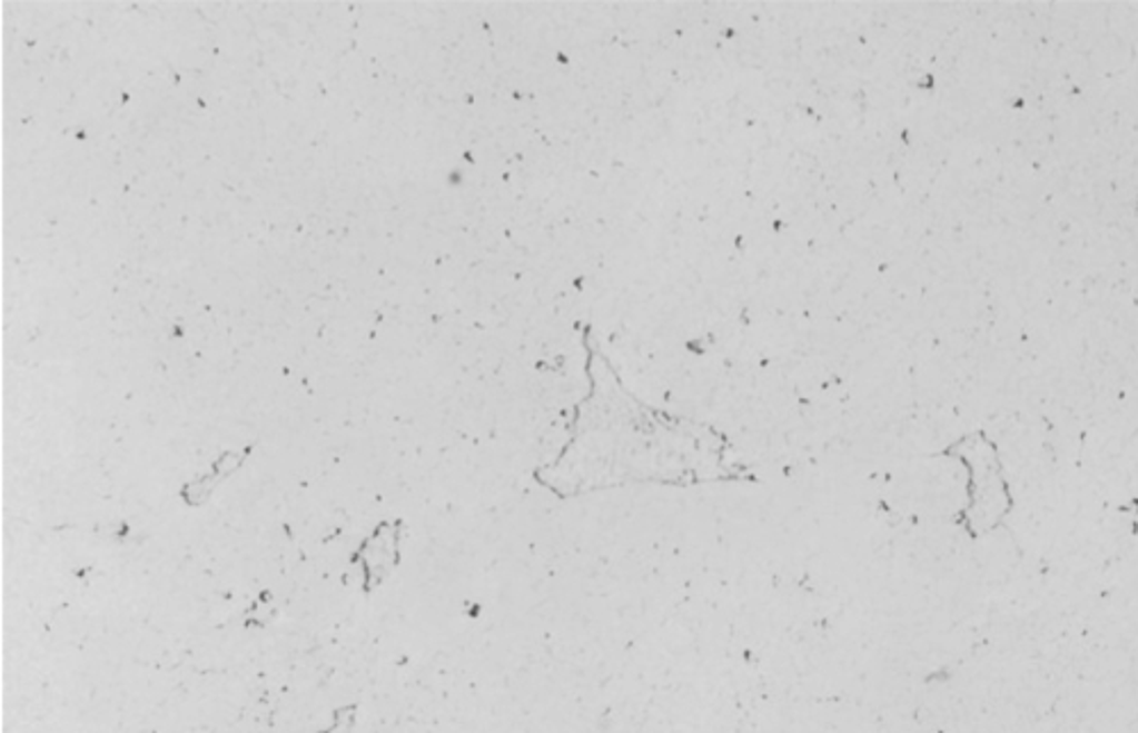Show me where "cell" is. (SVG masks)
<instances>
[{
    "instance_id": "1",
    "label": "cell",
    "mask_w": 1138,
    "mask_h": 733,
    "mask_svg": "<svg viewBox=\"0 0 1138 733\" xmlns=\"http://www.w3.org/2000/svg\"><path fill=\"white\" fill-rule=\"evenodd\" d=\"M397 545H399V537L394 531L389 535H380V531H378L363 545V549L356 556V563L363 565V576L367 578V588H374L380 578L387 576V572L394 567V563H397V556H399Z\"/></svg>"
}]
</instances>
